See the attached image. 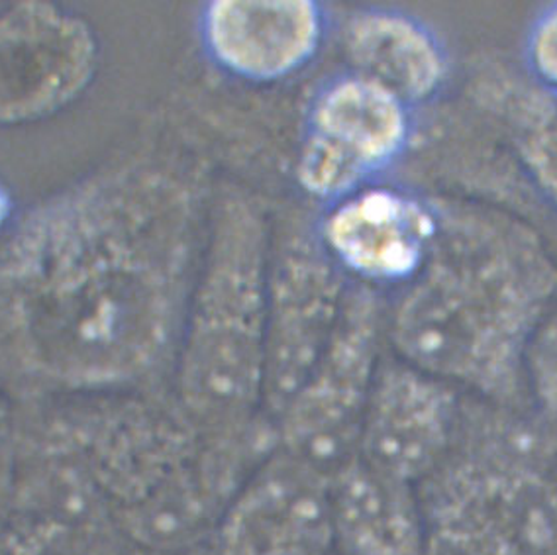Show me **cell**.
Returning a JSON list of instances; mask_svg holds the SVG:
<instances>
[{
    "label": "cell",
    "mask_w": 557,
    "mask_h": 555,
    "mask_svg": "<svg viewBox=\"0 0 557 555\" xmlns=\"http://www.w3.org/2000/svg\"><path fill=\"white\" fill-rule=\"evenodd\" d=\"M524 388L534 403L536 417L557 436V303L528 342Z\"/></svg>",
    "instance_id": "obj_17"
},
{
    "label": "cell",
    "mask_w": 557,
    "mask_h": 555,
    "mask_svg": "<svg viewBox=\"0 0 557 555\" xmlns=\"http://www.w3.org/2000/svg\"><path fill=\"white\" fill-rule=\"evenodd\" d=\"M424 555H485L475 547L461 544L458 540H451L448 535L434 534L429 532V544Z\"/></svg>",
    "instance_id": "obj_19"
},
{
    "label": "cell",
    "mask_w": 557,
    "mask_h": 555,
    "mask_svg": "<svg viewBox=\"0 0 557 555\" xmlns=\"http://www.w3.org/2000/svg\"><path fill=\"white\" fill-rule=\"evenodd\" d=\"M99 41L89 24L51 4L0 16V122H30L65 109L89 87Z\"/></svg>",
    "instance_id": "obj_10"
},
{
    "label": "cell",
    "mask_w": 557,
    "mask_h": 555,
    "mask_svg": "<svg viewBox=\"0 0 557 555\" xmlns=\"http://www.w3.org/2000/svg\"><path fill=\"white\" fill-rule=\"evenodd\" d=\"M461 410L458 388L403 359H383L356 456L381 473L420 489L448 457Z\"/></svg>",
    "instance_id": "obj_11"
},
{
    "label": "cell",
    "mask_w": 557,
    "mask_h": 555,
    "mask_svg": "<svg viewBox=\"0 0 557 555\" xmlns=\"http://www.w3.org/2000/svg\"><path fill=\"white\" fill-rule=\"evenodd\" d=\"M271 239L242 193L214 207L175 354V405L219 442H275L263 412Z\"/></svg>",
    "instance_id": "obj_4"
},
{
    "label": "cell",
    "mask_w": 557,
    "mask_h": 555,
    "mask_svg": "<svg viewBox=\"0 0 557 555\" xmlns=\"http://www.w3.org/2000/svg\"><path fill=\"white\" fill-rule=\"evenodd\" d=\"M471 99L505 130L522 168L557 210V99L534 79L491 65L471 81Z\"/></svg>",
    "instance_id": "obj_16"
},
{
    "label": "cell",
    "mask_w": 557,
    "mask_h": 555,
    "mask_svg": "<svg viewBox=\"0 0 557 555\" xmlns=\"http://www.w3.org/2000/svg\"><path fill=\"white\" fill-rule=\"evenodd\" d=\"M209 555H336L330 473L275 447L239 483Z\"/></svg>",
    "instance_id": "obj_9"
},
{
    "label": "cell",
    "mask_w": 557,
    "mask_h": 555,
    "mask_svg": "<svg viewBox=\"0 0 557 555\" xmlns=\"http://www.w3.org/2000/svg\"><path fill=\"white\" fill-rule=\"evenodd\" d=\"M11 199L9 193L0 187V230L4 229L7 220L11 217Z\"/></svg>",
    "instance_id": "obj_20"
},
{
    "label": "cell",
    "mask_w": 557,
    "mask_h": 555,
    "mask_svg": "<svg viewBox=\"0 0 557 555\" xmlns=\"http://www.w3.org/2000/svg\"><path fill=\"white\" fill-rule=\"evenodd\" d=\"M412 134L407 102L354 71L338 75L310 100L295 165L299 187L336 205L393 168Z\"/></svg>",
    "instance_id": "obj_7"
},
{
    "label": "cell",
    "mask_w": 557,
    "mask_h": 555,
    "mask_svg": "<svg viewBox=\"0 0 557 555\" xmlns=\"http://www.w3.org/2000/svg\"><path fill=\"white\" fill-rule=\"evenodd\" d=\"M527 63L540 87L557 92V4L537 14L527 38Z\"/></svg>",
    "instance_id": "obj_18"
},
{
    "label": "cell",
    "mask_w": 557,
    "mask_h": 555,
    "mask_svg": "<svg viewBox=\"0 0 557 555\" xmlns=\"http://www.w3.org/2000/svg\"><path fill=\"white\" fill-rule=\"evenodd\" d=\"M438 232L434 202L408 190L366 187L330 207L319 234L338 268L368 287L400 285L424 268Z\"/></svg>",
    "instance_id": "obj_12"
},
{
    "label": "cell",
    "mask_w": 557,
    "mask_h": 555,
    "mask_svg": "<svg viewBox=\"0 0 557 555\" xmlns=\"http://www.w3.org/2000/svg\"><path fill=\"white\" fill-rule=\"evenodd\" d=\"M199 190L185 173L136 163L28 220L2 249L0 287L32 373L109 393L175 359L207 242Z\"/></svg>",
    "instance_id": "obj_1"
},
{
    "label": "cell",
    "mask_w": 557,
    "mask_h": 555,
    "mask_svg": "<svg viewBox=\"0 0 557 555\" xmlns=\"http://www.w3.org/2000/svg\"><path fill=\"white\" fill-rule=\"evenodd\" d=\"M556 434L518 408L463 405L458 436L420 486L429 532L485 555H557Z\"/></svg>",
    "instance_id": "obj_5"
},
{
    "label": "cell",
    "mask_w": 557,
    "mask_h": 555,
    "mask_svg": "<svg viewBox=\"0 0 557 555\" xmlns=\"http://www.w3.org/2000/svg\"><path fill=\"white\" fill-rule=\"evenodd\" d=\"M336 555H424L429 522L420 489L351 457L330 476Z\"/></svg>",
    "instance_id": "obj_14"
},
{
    "label": "cell",
    "mask_w": 557,
    "mask_h": 555,
    "mask_svg": "<svg viewBox=\"0 0 557 555\" xmlns=\"http://www.w3.org/2000/svg\"><path fill=\"white\" fill-rule=\"evenodd\" d=\"M200 41L219 70L249 83L289 79L319 55L329 11L312 0H222L200 12Z\"/></svg>",
    "instance_id": "obj_13"
},
{
    "label": "cell",
    "mask_w": 557,
    "mask_h": 555,
    "mask_svg": "<svg viewBox=\"0 0 557 555\" xmlns=\"http://www.w3.org/2000/svg\"><path fill=\"white\" fill-rule=\"evenodd\" d=\"M434 207V246L388 310L387 340L408 366L518 408L528 342L556 305V261L534 230L505 212Z\"/></svg>",
    "instance_id": "obj_2"
},
{
    "label": "cell",
    "mask_w": 557,
    "mask_h": 555,
    "mask_svg": "<svg viewBox=\"0 0 557 555\" xmlns=\"http://www.w3.org/2000/svg\"><path fill=\"white\" fill-rule=\"evenodd\" d=\"M60 434L107 515L163 554L207 547L230 496L275 447L212 440L177 405L132 398L81 408Z\"/></svg>",
    "instance_id": "obj_3"
},
{
    "label": "cell",
    "mask_w": 557,
    "mask_h": 555,
    "mask_svg": "<svg viewBox=\"0 0 557 555\" xmlns=\"http://www.w3.org/2000/svg\"><path fill=\"white\" fill-rule=\"evenodd\" d=\"M349 285L351 279L324 248L319 226L295 224L271 244L263 383L271 427L326 351Z\"/></svg>",
    "instance_id": "obj_8"
},
{
    "label": "cell",
    "mask_w": 557,
    "mask_h": 555,
    "mask_svg": "<svg viewBox=\"0 0 557 555\" xmlns=\"http://www.w3.org/2000/svg\"><path fill=\"white\" fill-rule=\"evenodd\" d=\"M552 483H554V493H556L557 503V456L556 461H554V467H552Z\"/></svg>",
    "instance_id": "obj_21"
},
{
    "label": "cell",
    "mask_w": 557,
    "mask_h": 555,
    "mask_svg": "<svg viewBox=\"0 0 557 555\" xmlns=\"http://www.w3.org/2000/svg\"><path fill=\"white\" fill-rule=\"evenodd\" d=\"M383 337L387 312L377 288L351 281L326 351L273 422L278 447L330 476L358 454Z\"/></svg>",
    "instance_id": "obj_6"
},
{
    "label": "cell",
    "mask_w": 557,
    "mask_h": 555,
    "mask_svg": "<svg viewBox=\"0 0 557 555\" xmlns=\"http://www.w3.org/2000/svg\"><path fill=\"white\" fill-rule=\"evenodd\" d=\"M342 41L354 73L375 81L410 109L434 99L448 81V51L438 34L407 12L358 9L344 24Z\"/></svg>",
    "instance_id": "obj_15"
}]
</instances>
